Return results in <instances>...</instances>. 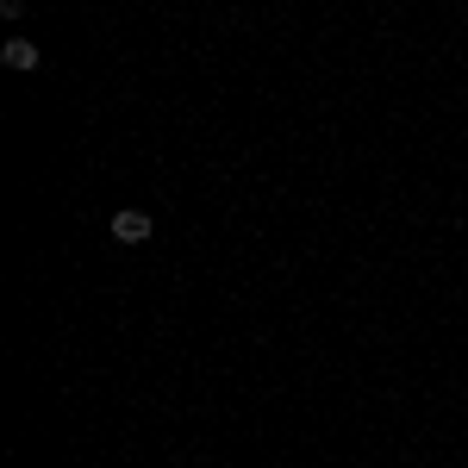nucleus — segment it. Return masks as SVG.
<instances>
[{"instance_id":"obj_1","label":"nucleus","mask_w":468,"mask_h":468,"mask_svg":"<svg viewBox=\"0 0 468 468\" xmlns=\"http://www.w3.org/2000/svg\"><path fill=\"white\" fill-rule=\"evenodd\" d=\"M150 231H156V225H150V213H138V207L112 213V238H119V244H150Z\"/></svg>"},{"instance_id":"obj_2","label":"nucleus","mask_w":468,"mask_h":468,"mask_svg":"<svg viewBox=\"0 0 468 468\" xmlns=\"http://www.w3.org/2000/svg\"><path fill=\"white\" fill-rule=\"evenodd\" d=\"M0 63L19 69V75H32L37 69V44H32V37H6V44H0Z\"/></svg>"}]
</instances>
